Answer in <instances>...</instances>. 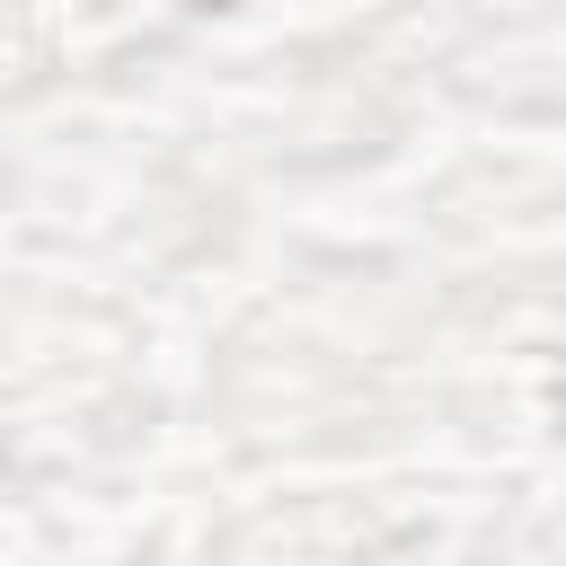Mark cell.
<instances>
[{"label":"cell","instance_id":"1","mask_svg":"<svg viewBox=\"0 0 566 566\" xmlns=\"http://www.w3.org/2000/svg\"><path fill=\"white\" fill-rule=\"evenodd\" d=\"M195 9H230V0H195Z\"/></svg>","mask_w":566,"mask_h":566}]
</instances>
